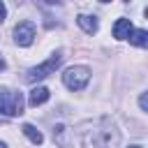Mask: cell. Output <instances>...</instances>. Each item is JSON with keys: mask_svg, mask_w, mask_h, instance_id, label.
<instances>
[{"mask_svg": "<svg viewBox=\"0 0 148 148\" xmlns=\"http://www.w3.org/2000/svg\"><path fill=\"white\" fill-rule=\"evenodd\" d=\"M81 143L83 148H118L120 132L109 118H97L81 125Z\"/></svg>", "mask_w": 148, "mask_h": 148, "instance_id": "cell-1", "label": "cell"}, {"mask_svg": "<svg viewBox=\"0 0 148 148\" xmlns=\"http://www.w3.org/2000/svg\"><path fill=\"white\" fill-rule=\"evenodd\" d=\"M23 95L12 88H0V116H21Z\"/></svg>", "mask_w": 148, "mask_h": 148, "instance_id": "cell-2", "label": "cell"}, {"mask_svg": "<svg viewBox=\"0 0 148 148\" xmlns=\"http://www.w3.org/2000/svg\"><path fill=\"white\" fill-rule=\"evenodd\" d=\"M60 62H62V51H56V53H53L49 60H44L42 65H37V67L28 69V74H25V81L35 83V81H42V79H46L49 74H53V72L60 67Z\"/></svg>", "mask_w": 148, "mask_h": 148, "instance_id": "cell-3", "label": "cell"}, {"mask_svg": "<svg viewBox=\"0 0 148 148\" xmlns=\"http://www.w3.org/2000/svg\"><path fill=\"white\" fill-rule=\"evenodd\" d=\"M90 81V69L83 67V65H74L69 69H65L62 74V83L69 88V90H83Z\"/></svg>", "mask_w": 148, "mask_h": 148, "instance_id": "cell-4", "label": "cell"}, {"mask_svg": "<svg viewBox=\"0 0 148 148\" xmlns=\"http://www.w3.org/2000/svg\"><path fill=\"white\" fill-rule=\"evenodd\" d=\"M14 42L18 46H30L35 42V23L32 21H21L14 28Z\"/></svg>", "mask_w": 148, "mask_h": 148, "instance_id": "cell-5", "label": "cell"}, {"mask_svg": "<svg viewBox=\"0 0 148 148\" xmlns=\"http://www.w3.org/2000/svg\"><path fill=\"white\" fill-rule=\"evenodd\" d=\"M49 97H51L49 88L37 86V88H32V90H30V95H28V104H30V106H39V104H44Z\"/></svg>", "mask_w": 148, "mask_h": 148, "instance_id": "cell-6", "label": "cell"}, {"mask_svg": "<svg viewBox=\"0 0 148 148\" xmlns=\"http://www.w3.org/2000/svg\"><path fill=\"white\" fill-rule=\"evenodd\" d=\"M132 30H134V28H132V21H130V18H118V21L113 23V37H116V39H127Z\"/></svg>", "mask_w": 148, "mask_h": 148, "instance_id": "cell-7", "label": "cell"}, {"mask_svg": "<svg viewBox=\"0 0 148 148\" xmlns=\"http://www.w3.org/2000/svg\"><path fill=\"white\" fill-rule=\"evenodd\" d=\"M76 23L83 28V32H88V35H95L97 32V18L95 16H88V14H79L76 16Z\"/></svg>", "mask_w": 148, "mask_h": 148, "instance_id": "cell-8", "label": "cell"}, {"mask_svg": "<svg viewBox=\"0 0 148 148\" xmlns=\"http://www.w3.org/2000/svg\"><path fill=\"white\" fill-rule=\"evenodd\" d=\"M127 39H130L134 46H139V49H146V46H148V32H146L143 28H139V30H132Z\"/></svg>", "mask_w": 148, "mask_h": 148, "instance_id": "cell-9", "label": "cell"}, {"mask_svg": "<svg viewBox=\"0 0 148 148\" xmlns=\"http://www.w3.org/2000/svg\"><path fill=\"white\" fill-rule=\"evenodd\" d=\"M21 130H23V134H25V136H28V139H30V141H32L35 146H39V143L44 141V136H42V132H39V130L35 127V125H30V123H25V125H23Z\"/></svg>", "mask_w": 148, "mask_h": 148, "instance_id": "cell-10", "label": "cell"}, {"mask_svg": "<svg viewBox=\"0 0 148 148\" xmlns=\"http://www.w3.org/2000/svg\"><path fill=\"white\" fill-rule=\"evenodd\" d=\"M67 132H69V130H67L65 125H56V127H53V141H56L58 146H62V148L67 146Z\"/></svg>", "mask_w": 148, "mask_h": 148, "instance_id": "cell-11", "label": "cell"}, {"mask_svg": "<svg viewBox=\"0 0 148 148\" xmlns=\"http://www.w3.org/2000/svg\"><path fill=\"white\" fill-rule=\"evenodd\" d=\"M139 106H141V111H148V95H146V92H141V97H139Z\"/></svg>", "mask_w": 148, "mask_h": 148, "instance_id": "cell-12", "label": "cell"}, {"mask_svg": "<svg viewBox=\"0 0 148 148\" xmlns=\"http://www.w3.org/2000/svg\"><path fill=\"white\" fill-rule=\"evenodd\" d=\"M5 16H7V7H5V2L0 0V23L5 21Z\"/></svg>", "mask_w": 148, "mask_h": 148, "instance_id": "cell-13", "label": "cell"}, {"mask_svg": "<svg viewBox=\"0 0 148 148\" xmlns=\"http://www.w3.org/2000/svg\"><path fill=\"white\" fill-rule=\"evenodd\" d=\"M0 69H5V60L2 58H0Z\"/></svg>", "mask_w": 148, "mask_h": 148, "instance_id": "cell-14", "label": "cell"}, {"mask_svg": "<svg viewBox=\"0 0 148 148\" xmlns=\"http://www.w3.org/2000/svg\"><path fill=\"white\" fill-rule=\"evenodd\" d=\"M0 148H7V143H2V141H0Z\"/></svg>", "mask_w": 148, "mask_h": 148, "instance_id": "cell-15", "label": "cell"}, {"mask_svg": "<svg viewBox=\"0 0 148 148\" xmlns=\"http://www.w3.org/2000/svg\"><path fill=\"white\" fill-rule=\"evenodd\" d=\"M130 148H141V146H130Z\"/></svg>", "mask_w": 148, "mask_h": 148, "instance_id": "cell-16", "label": "cell"}]
</instances>
